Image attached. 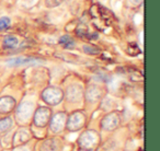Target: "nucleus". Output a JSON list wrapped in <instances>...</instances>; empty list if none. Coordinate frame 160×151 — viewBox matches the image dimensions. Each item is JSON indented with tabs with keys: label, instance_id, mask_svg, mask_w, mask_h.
<instances>
[{
	"label": "nucleus",
	"instance_id": "nucleus-11",
	"mask_svg": "<svg viewBox=\"0 0 160 151\" xmlns=\"http://www.w3.org/2000/svg\"><path fill=\"white\" fill-rule=\"evenodd\" d=\"M126 51L128 53V55L136 56L140 53V49H139V47L137 46V44H135V43H131V44H128V46H127Z\"/></svg>",
	"mask_w": 160,
	"mask_h": 151
},
{
	"label": "nucleus",
	"instance_id": "nucleus-13",
	"mask_svg": "<svg viewBox=\"0 0 160 151\" xmlns=\"http://www.w3.org/2000/svg\"><path fill=\"white\" fill-rule=\"evenodd\" d=\"M10 25V19L7 17L0 18V30H6Z\"/></svg>",
	"mask_w": 160,
	"mask_h": 151
},
{
	"label": "nucleus",
	"instance_id": "nucleus-2",
	"mask_svg": "<svg viewBox=\"0 0 160 151\" xmlns=\"http://www.w3.org/2000/svg\"><path fill=\"white\" fill-rule=\"evenodd\" d=\"M85 123H86L85 114L81 113V112H75L69 117L67 126H68L69 130H78V129H80L85 125Z\"/></svg>",
	"mask_w": 160,
	"mask_h": 151
},
{
	"label": "nucleus",
	"instance_id": "nucleus-8",
	"mask_svg": "<svg viewBox=\"0 0 160 151\" xmlns=\"http://www.w3.org/2000/svg\"><path fill=\"white\" fill-rule=\"evenodd\" d=\"M59 44L62 45L64 48H72L75 43H73V40L70 36L64 35L59 38Z\"/></svg>",
	"mask_w": 160,
	"mask_h": 151
},
{
	"label": "nucleus",
	"instance_id": "nucleus-5",
	"mask_svg": "<svg viewBox=\"0 0 160 151\" xmlns=\"http://www.w3.org/2000/svg\"><path fill=\"white\" fill-rule=\"evenodd\" d=\"M118 123H120V117H118V115L115 113H112L103 118L102 126L104 129H114L118 125Z\"/></svg>",
	"mask_w": 160,
	"mask_h": 151
},
{
	"label": "nucleus",
	"instance_id": "nucleus-14",
	"mask_svg": "<svg viewBox=\"0 0 160 151\" xmlns=\"http://www.w3.org/2000/svg\"><path fill=\"white\" fill-rule=\"evenodd\" d=\"M64 0H45V5L48 8H55L58 7Z\"/></svg>",
	"mask_w": 160,
	"mask_h": 151
},
{
	"label": "nucleus",
	"instance_id": "nucleus-10",
	"mask_svg": "<svg viewBox=\"0 0 160 151\" xmlns=\"http://www.w3.org/2000/svg\"><path fill=\"white\" fill-rule=\"evenodd\" d=\"M12 120L10 117H6L3 119L0 120V131H6L11 127Z\"/></svg>",
	"mask_w": 160,
	"mask_h": 151
},
{
	"label": "nucleus",
	"instance_id": "nucleus-7",
	"mask_svg": "<svg viewBox=\"0 0 160 151\" xmlns=\"http://www.w3.org/2000/svg\"><path fill=\"white\" fill-rule=\"evenodd\" d=\"M32 61H35V59L31 57H17L8 60V65L9 66H20V65L30 64Z\"/></svg>",
	"mask_w": 160,
	"mask_h": 151
},
{
	"label": "nucleus",
	"instance_id": "nucleus-1",
	"mask_svg": "<svg viewBox=\"0 0 160 151\" xmlns=\"http://www.w3.org/2000/svg\"><path fill=\"white\" fill-rule=\"evenodd\" d=\"M62 98H64V93L58 88H47L43 92V99H44V101L47 104H58L62 100Z\"/></svg>",
	"mask_w": 160,
	"mask_h": 151
},
{
	"label": "nucleus",
	"instance_id": "nucleus-12",
	"mask_svg": "<svg viewBox=\"0 0 160 151\" xmlns=\"http://www.w3.org/2000/svg\"><path fill=\"white\" fill-rule=\"evenodd\" d=\"M83 51L87 54H90V55H96V54H99V49L97 47H94L93 45H86L83 47Z\"/></svg>",
	"mask_w": 160,
	"mask_h": 151
},
{
	"label": "nucleus",
	"instance_id": "nucleus-9",
	"mask_svg": "<svg viewBox=\"0 0 160 151\" xmlns=\"http://www.w3.org/2000/svg\"><path fill=\"white\" fill-rule=\"evenodd\" d=\"M3 44H5L6 47H9V48H12V47H16L18 45V38L14 37V36H6L5 40H3Z\"/></svg>",
	"mask_w": 160,
	"mask_h": 151
},
{
	"label": "nucleus",
	"instance_id": "nucleus-4",
	"mask_svg": "<svg viewBox=\"0 0 160 151\" xmlns=\"http://www.w3.org/2000/svg\"><path fill=\"white\" fill-rule=\"evenodd\" d=\"M16 106V101L10 96H3L0 99V113L7 114L10 113Z\"/></svg>",
	"mask_w": 160,
	"mask_h": 151
},
{
	"label": "nucleus",
	"instance_id": "nucleus-6",
	"mask_svg": "<svg viewBox=\"0 0 160 151\" xmlns=\"http://www.w3.org/2000/svg\"><path fill=\"white\" fill-rule=\"evenodd\" d=\"M65 114L58 113L55 115V117L53 118V122H52V130L53 131H60L64 128L65 125Z\"/></svg>",
	"mask_w": 160,
	"mask_h": 151
},
{
	"label": "nucleus",
	"instance_id": "nucleus-3",
	"mask_svg": "<svg viewBox=\"0 0 160 151\" xmlns=\"http://www.w3.org/2000/svg\"><path fill=\"white\" fill-rule=\"evenodd\" d=\"M49 118H51V110L47 107H40L38 111L35 112L34 115V123L36 126L38 127H44L47 125Z\"/></svg>",
	"mask_w": 160,
	"mask_h": 151
}]
</instances>
